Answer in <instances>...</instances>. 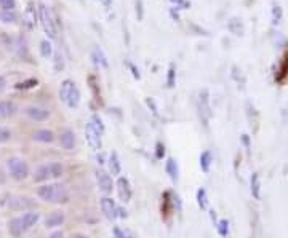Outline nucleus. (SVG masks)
<instances>
[{
    "instance_id": "obj_12",
    "label": "nucleus",
    "mask_w": 288,
    "mask_h": 238,
    "mask_svg": "<svg viewBox=\"0 0 288 238\" xmlns=\"http://www.w3.org/2000/svg\"><path fill=\"white\" fill-rule=\"evenodd\" d=\"M60 144L64 150H74V147L77 144V138H75V133L70 130V128H64V130H61Z\"/></svg>"
},
{
    "instance_id": "obj_15",
    "label": "nucleus",
    "mask_w": 288,
    "mask_h": 238,
    "mask_svg": "<svg viewBox=\"0 0 288 238\" xmlns=\"http://www.w3.org/2000/svg\"><path fill=\"white\" fill-rule=\"evenodd\" d=\"M32 139L37 141V143H42V144H51L56 139V134L51 131V130L42 128V130L34 131V134H32Z\"/></svg>"
},
{
    "instance_id": "obj_30",
    "label": "nucleus",
    "mask_w": 288,
    "mask_h": 238,
    "mask_svg": "<svg viewBox=\"0 0 288 238\" xmlns=\"http://www.w3.org/2000/svg\"><path fill=\"white\" fill-rule=\"evenodd\" d=\"M90 123H92L99 133L104 134V123H102V120L98 117V115H92V119H90Z\"/></svg>"
},
{
    "instance_id": "obj_38",
    "label": "nucleus",
    "mask_w": 288,
    "mask_h": 238,
    "mask_svg": "<svg viewBox=\"0 0 288 238\" xmlns=\"http://www.w3.org/2000/svg\"><path fill=\"white\" fill-rule=\"evenodd\" d=\"M48 238H64V234L63 230H55V232H51Z\"/></svg>"
},
{
    "instance_id": "obj_10",
    "label": "nucleus",
    "mask_w": 288,
    "mask_h": 238,
    "mask_svg": "<svg viewBox=\"0 0 288 238\" xmlns=\"http://www.w3.org/2000/svg\"><path fill=\"white\" fill-rule=\"evenodd\" d=\"M99 207H101V211L104 213V216L107 217L109 221H115L117 219V209H119V207H117V203H115V200H112L111 197H107V195H104L99 200Z\"/></svg>"
},
{
    "instance_id": "obj_8",
    "label": "nucleus",
    "mask_w": 288,
    "mask_h": 238,
    "mask_svg": "<svg viewBox=\"0 0 288 238\" xmlns=\"http://www.w3.org/2000/svg\"><path fill=\"white\" fill-rule=\"evenodd\" d=\"M115 189H117V194H119V198L122 203H128L131 200L133 197V189H131V184L128 181L127 178L124 176H119L117 182H115Z\"/></svg>"
},
{
    "instance_id": "obj_37",
    "label": "nucleus",
    "mask_w": 288,
    "mask_h": 238,
    "mask_svg": "<svg viewBox=\"0 0 288 238\" xmlns=\"http://www.w3.org/2000/svg\"><path fill=\"white\" fill-rule=\"evenodd\" d=\"M173 75H175V67L170 66V74H168V87H173Z\"/></svg>"
},
{
    "instance_id": "obj_24",
    "label": "nucleus",
    "mask_w": 288,
    "mask_h": 238,
    "mask_svg": "<svg viewBox=\"0 0 288 238\" xmlns=\"http://www.w3.org/2000/svg\"><path fill=\"white\" fill-rule=\"evenodd\" d=\"M66 106L69 109H77V107L80 106V89L77 88V85L72 88V91H70L69 98L66 101Z\"/></svg>"
},
{
    "instance_id": "obj_18",
    "label": "nucleus",
    "mask_w": 288,
    "mask_h": 238,
    "mask_svg": "<svg viewBox=\"0 0 288 238\" xmlns=\"http://www.w3.org/2000/svg\"><path fill=\"white\" fill-rule=\"evenodd\" d=\"M21 221L26 230H31L34 226H37L38 221H40V214L37 211H26L24 214H21Z\"/></svg>"
},
{
    "instance_id": "obj_40",
    "label": "nucleus",
    "mask_w": 288,
    "mask_h": 238,
    "mask_svg": "<svg viewBox=\"0 0 288 238\" xmlns=\"http://www.w3.org/2000/svg\"><path fill=\"white\" fill-rule=\"evenodd\" d=\"M173 3H176L178 6H191L189 2H186V0H171Z\"/></svg>"
},
{
    "instance_id": "obj_36",
    "label": "nucleus",
    "mask_w": 288,
    "mask_h": 238,
    "mask_svg": "<svg viewBox=\"0 0 288 238\" xmlns=\"http://www.w3.org/2000/svg\"><path fill=\"white\" fill-rule=\"evenodd\" d=\"M114 238H128L125 232H122L119 227H114Z\"/></svg>"
},
{
    "instance_id": "obj_34",
    "label": "nucleus",
    "mask_w": 288,
    "mask_h": 238,
    "mask_svg": "<svg viewBox=\"0 0 288 238\" xmlns=\"http://www.w3.org/2000/svg\"><path fill=\"white\" fill-rule=\"evenodd\" d=\"M34 87H37V80L35 79H29V80H26L23 83H19L16 88H34Z\"/></svg>"
},
{
    "instance_id": "obj_14",
    "label": "nucleus",
    "mask_w": 288,
    "mask_h": 238,
    "mask_svg": "<svg viewBox=\"0 0 288 238\" xmlns=\"http://www.w3.org/2000/svg\"><path fill=\"white\" fill-rule=\"evenodd\" d=\"M107 166H109V175L112 176H120L122 173V162L117 152H111L107 157Z\"/></svg>"
},
{
    "instance_id": "obj_9",
    "label": "nucleus",
    "mask_w": 288,
    "mask_h": 238,
    "mask_svg": "<svg viewBox=\"0 0 288 238\" xmlns=\"http://www.w3.org/2000/svg\"><path fill=\"white\" fill-rule=\"evenodd\" d=\"M24 115L32 121H45L50 119V111L40 106H28L24 107Z\"/></svg>"
},
{
    "instance_id": "obj_4",
    "label": "nucleus",
    "mask_w": 288,
    "mask_h": 238,
    "mask_svg": "<svg viewBox=\"0 0 288 238\" xmlns=\"http://www.w3.org/2000/svg\"><path fill=\"white\" fill-rule=\"evenodd\" d=\"M6 207H8L11 211H16V213H21V211L26 213V211H34L37 205L32 198L26 197V195H15L8 200Z\"/></svg>"
},
{
    "instance_id": "obj_2",
    "label": "nucleus",
    "mask_w": 288,
    "mask_h": 238,
    "mask_svg": "<svg viewBox=\"0 0 288 238\" xmlns=\"http://www.w3.org/2000/svg\"><path fill=\"white\" fill-rule=\"evenodd\" d=\"M63 175H64V166L58 162H51L38 166L34 175H32V178H34L35 182H47L50 179H60Z\"/></svg>"
},
{
    "instance_id": "obj_32",
    "label": "nucleus",
    "mask_w": 288,
    "mask_h": 238,
    "mask_svg": "<svg viewBox=\"0 0 288 238\" xmlns=\"http://www.w3.org/2000/svg\"><path fill=\"white\" fill-rule=\"evenodd\" d=\"M0 8L2 10H15L16 0H0Z\"/></svg>"
},
{
    "instance_id": "obj_5",
    "label": "nucleus",
    "mask_w": 288,
    "mask_h": 238,
    "mask_svg": "<svg viewBox=\"0 0 288 238\" xmlns=\"http://www.w3.org/2000/svg\"><path fill=\"white\" fill-rule=\"evenodd\" d=\"M38 19H40V24L45 30V34H47L50 38H55L56 37V26H55L53 18H51L50 10L43 3L38 5Z\"/></svg>"
},
{
    "instance_id": "obj_26",
    "label": "nucleus",
    "mask_w": 288,
    "mask_h": 238,
    "mask_svg": "<svg viewBox=\"0 0 288 238\" xmlns=\"http://www.w3.org/2000/svg\"><path fill=\"white\" fill-rule=\"evenodd\" d=\"M227 29L230 34L234 35H242L243 34V24H242V19L239 18H232L230 21L227 23Z\"/></svg>"
},
{
    "instance_id": "obj_44",
    "label": "nucleus",
    "mask_w": 288,
    "mask_h": 238,
    "mask_svg": "<svg viewBox=\"0 0 288 238\" xmlns=\"http://www.w3.org/2000/svg\"><path fill=\"white\" fill-rule=\"evenodd\" d=\"M98 163H99V165L104 163V158H102V155H98Z\"/></svg>"
},
{
    "instance_id": "obj_11",
    "label": "nucleus",
    "mask_w": 288,
    "mask_h": 238,
    "mask_svg": "<svg viewBox=\"0 0 288 238\" xmlns=\"http://www.w3.org/2000/svg\"><path fill=\"white\" fill-rule=\"evenodd\" d=\"M64 222H66V214H64V211L61 209L51 211V213L45 217V227L47 229H58V227H61Z\"/></svg>"
},
{
    "instance_id": "obj_25",
    "label": "nucleus",
    "mask_w": 288,
    "mask_h": 238,
    "mask_svg": "<svg viewBox=\"0 0 288 238\" xmlns=\"http://www.w3.org/2000/svg\"><path fill=\"white\" fill-rule=\"evenodd\" d=\"M18 21V13L15 10H0V23L15 24Z\"/></svg>"
},
{
    "instance_id": "obj_27",
    "label": "nucleus",
    "mask_w": 288,
    "mask_h": 238,
    "mask_svg": "<svg viewBox=\"0 0 288 238\" xmlns=\"http://www.w3.org/2000/svg\"><path fill=\"white\" fill-rule=\"evenodd\" d=\"M40 55L45 58V60H48V58L53 56V45H51L50 40L40 42Z\"/></svg>"
},
{
    "instance_id": "obj_6",
    "label": "nucleus",
    "mask_w": 288,
    "mask_h": 238,
    "mask_svg": "<svg viewBox=\"0 0 288 238\" xmlns=\"http://www.w3.org/2000/svg\"><path fill=\"white\" fill-rule=\"evenodd\" d=\"M85 141L87 144L90 146V149L95 150V152H99L101 147H102V133H99L96 128L90 123L85 125Z\"/></svg>"
},
{
    "instance_id": "obj_29",
    "label": "nucleus",
    "mask_w": 288,
    "mask_h": 238,
    "mask_svg": "<svg viewBox=\"0 0 288 238\" xmlns=\"http://www.w3.org/2000/svg\"><path fill=\"white\" fill-rule=\"evenodd\" d=\"M216 229H218V234H220L223 238L227 237L229 235V221L227 219H221L220 222H218Z\"/></svg>"
},
{
    "instance_id": "obj_21",
    "label": "nucleus",
    "mask_w": 288,
    "mask_h": 238,
    "mask_svg": "<svg viewBox=\"0 0 288 238\" xmlns=\"http://www.w3.org/2000/svg\"><path fill=\"white\" fill-rule=\"evenodd\" d=\"M208 89H202L198 94V101H200V111L207 115V119L211 117V109H210V101H208Z\"/></svg>"
},
{
    "instance_id": "obj_22",
    "label": "nucleus",
    "mask_w": 288,
    "mask_h": 238,
    "mask_svg": "<svg viewBox=\"0 0 288 238\" xmlns=\"http://www.w3.org/2000/svg\"><path fill=\"white\" fill-rule=\"evenodd\" d=\"M250 190H252V195L255 200H259L261 198V179L258 173H253L252 175V184H250Z\"/></svg>"
},
{
    "instance_id": "obj_43",
    "label": "nucleus",
    "mask_w": 288,
    "mask_h": 238,
    "mask_svg": "<svg viewBox=\"0 0 288 238\" xmlns=\"http://www.w3.org/2000/svg\"><path fill=\"white\" fill-rule=\"evenodd\" d=\"M99 2H101L102 5H106V6L111 5V0H99Z\"/></svg>"
},
{
    "instance_id": "obj_31",
    "label": "nucleus",
    "mask_w": 288,
    "mask_h": 238,
    "mask_svg": "<svg viewBox=\"0 0 288 238\" xmlns=\"http://www.w3.org/2000/svg\"><path fill=\"white\" fill-rule=\"evenodd\" d=\"M11 139V130L6 126H0V144L3 143H8Z\"/></svg>"
},
{
    "instance_id": "obj_17",
    "label": "nucleus",
    "mask_w": 288,
    "mask_h": 238,
    "mask_svg": "<svg viewBox=\"0 0 288 238\" xmlns=\"http://www.w3.org/2000/svg\"><path fill=\"white\" fill-rule=\"evenodd\" d=\"M92 60H93V62L96 64V66L101 67V69H107L109 67L107 56H106L104 51H102V48L98 47V45L93 47V50H92Z\"/></svg>"
},
{
    "instance_id": "obj_7",
    "label": "nucleus",
    "mask_w": 288,
    "mask_h": 238,
    "mask_svg": "<svg viewBox=\"0 0 288 238\" xmlns=\"http://www.w3.org/2000/svg\"><path fill=\"white\" fill-rule=\"evenodd\" d=\"M95 175H96V184H98V189L104 195H111L112 190L115 189V182H114L112 176L104 170H96Z\"/></svg>"
},
{
    "instance_id": "obj_33",
    "label": "nucleus",
    "mask_w": 288,
    "mask_h": 238,
    "mask_svg": "<svg viewBox=\"0 0 288 238\" xmlns=\"http://www.w3.org/2000/svg\"><path fill=\"white\" fill-rule=\"evenodd\" d=\"M280 18H282V8H280V5L274 3L272 5V19H274V23L277 24L280 21Z\"/></svg>"
},
{
    "instance_id": "obj_20",
    "label": "nucleus",
    "mask_w": 288,
    "mask_h": 238,
    "mask_svg": "<svg viewBox=\"0 0 288 238\" xmlns=\"http://www.w3.org/2000/svg\"><path fill=\"white\" fill-rule=\"evenodd\" d=\"M74 87H75V83L72 80H69V79L63 80L61 87H60V99L64 102V104H66V101H67L69 94H70V91H72Z\"/></svg>"
},
{
    "instance_id": "obj_42",
    "label": "nucleus",
    "mask_w": 288,
    "mask_h": 238,
    "mask_svg": "<svg viewBox=\"0 0 288 238\" xmlns=\"http://www.w3.org/2000/svg\"><path fill=\"white\" fill-rule=\"evenodd\" d=\"M70 238H90V237L85 235V234H72L70 235Z\"/></svg>"
},
{
    "instance_id": "obj_3",
    "label": "nucleus",
    "mask_w": 288,
    "mask_h": 238,
    "mask_svg": "<svg viewBox=\"0 0 288 238\" xmlns=\"http://www.w3.org/2000/svg\"><path fill=\"white\" fill-rule=\"evenodd\" d=\"M6 168H8L11 179H15L18 182L28 179L31 175V168H29L28 162L21 157H10L6 160Z\"/></svg>"
},
{
    "instance_id": "obj_45",
    "label": "nucleus",
    "mask_w": 288,
    "mask_h": 238,
    "mask_svg": "<svg viewBox=\"0 0 288 238\" xmlns=\"http://www.w3.org/2000/svg\"><path fill=\"white\" fill-rule=\"evenodd\" d=\"M224 238H227V237H224Z\"/></svg>"
},
{
    "instance_id": "obj_19",
    "label": "nucleus",
    "mask_w": 288,
    "mask_h": 238,
    "mask_svg": "<svg viewBox=\"0 0 288 238\" xmlns=\"http://www.w3.org/2000/svg\"><path fill=\"white\" fill-rule=\"evenodd\" d=\"M165 171L166 175H168V178L171 179V182H178L179 179V166L176 163V160L173 158H168L165 162Z\"/></svg>"
},
{
    "instance_id": "obj_13",
    "label": "nucleus",
    "mask_w": 288,
    "mask_h": 238,
    "mask_svg": "<svg viewBox=\"0 0 288 238\" xmlns=\"http://www.w3.org/2000/svg\"><path fill=\"white\" fill-rule=\"evenodd\" d=\"M28 230L24 229L23 226V221H21V216H16V217H11L8 221V234L13 237V238H21Z\"/></svg>"
},
{
    "instance_id": "obj_23",
    "label": "nucleus",
    "mask_w": 288,
    "mask_h": 238,
    "mask_svg": "<svg viewBox=\"0 0 288 238\" xmlns=\"http://www.w3.org/2000/svg\"><path fill=\"white\" fill-rule=\"evenodd\" d=\"M211 165H213V153L211 150H203L200 153V168L203 173H210Z\"/></svg>"
},
{
    "instance_id": "obj_35",
    "label": "nucleus",
    "mask_w": 288,
    "mask_h": 238,
    "mask_svg": "<svg viewBox=\"0 0 288 238\" xmlns=\"http://www.w3.org/2000/svg\"><path fill=\"white\" fill-rule=\"evenodd\" d=\"M55 67H56V70H60V69H63V67H64L63 55H60V53L56 55V64H55Z\"/></svg>"
},
{
    "instance_id": "obj_1",
    "label": "nucleus",
    "mask_w": 288,
    "mask_h": 238,
    "mask_svg": "<svg viewBox=\"0 0 288 238\" xmlns=\"http://www.w3.org/2000/svg\"><path fill=\"white\" fill-rule=\"evenodd\" d=\"M37 197L42 202L50 205H66L70 200V192L64 184L48 182V184H42L37 189Z\"/></svg>"
},
{
    "instance_id": "obj_39",
    "label": "nucleus",
    "mask_w": 288,
    "mask_h": 238,
    "mask_svg": "<svg viewBox=\"0 0 288 238\" xmlns=\"http://www.w3.org/2000/svg\"><path fill=\"white\" fill-rule=\"evenodd\" d=\"M5 89H6V80H5V77L0 75V94H2Z\"/></svg>"
},
{
    "instance_id": "obj_41",
    "label": "nucleus",
    "mask_w": 288,
    "mask_h": 238,
    "mask_svg": "<svg viewBox=\"0 0 288 238\" xmlns=\"http://www.w3.org/2000/svg\"><path fill=\"white\" fill-rule=\"evenodd\" d=\"M157 149H159V150H157V157H159V158H162V155H165V153H162V149H165V147H163L162 144H157Z\"/></svg>"
},
{
    "instance_id": "obj_28",
    "label": "nucleus",
    "mask_w": 288,
    "mask_h": 238,
    "mask_svg": "<svg viewBox=\"0 0 288 238\" xmlns=\"http://www.w3.org/2000/svg\"><path fill=\"white\" fill-rule=\"evenodd\" d=\"M197 205L200 207L203 211L208 209V200H207V190L205 189H198L197 190Z\"/></svg>"
},
{
    "instance_id": "obj_16",
    "label": "nucleus",
    "mask_w": 288,
    "mask_h": 238,
    "mask_svg": "<svg viewBox=\"0 0 288 238\" xmlns=\"http://www.w3.org/2000/svg\"><path fill=\"white\" fill-rule=\"evenodd\" d=\"M18 106L13 101H0V120L11 119L13 115H16Z\"/></svg>"
}]
</instances>
